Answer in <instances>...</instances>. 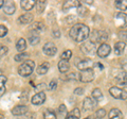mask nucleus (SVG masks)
<instances>
[{
    "label": "nucleus",
    "instance_id": "f257e3e1",
    "mask_svg": "<svg viewBox=\"0 0 127 119\" xmlns=\"http://www.w3.org/2000/svg\"><path fill=\"white\" fill-rule=\"evenodd\" d=\"M69 34L70 37L74 39L75 42L81 43L90 36V30L84 23H76L71 28Z\"/></svg>",
    "mask_w": 127,
    "mask_h": 119
},
{
    "label": "nucleus",
    "instance_id": "f03ea898",
    "mask_svg": "<svg viewBox=\"0 0 127 119\" xmlns=\"http://www.w3.org/2000/svg\"><path fill=\"white\" fill-rule=\"evenodd\" d=\"M35 68V63L31 60H28V61L23 62L22 64L19 66L18 68V73L20 74L21 77H28L33 72V70Z\"/></svg>",
    "mask_w": 127,
    "mask_h": 119
},
{
    "label": "nucleus",
    "instance_id": "7ed1b4c3",
    "mask_svg": "<svg viewBox=\"0 0 127 119\" xmlns=\"http://www.w3.org/2000/svg\"><path fill=\"white\" fill-rule=\"evenodd\" d=\"M107 38H108L107 33L104 32V31H101V30H94L90 35V42H92L94 44H97V43L104 44V42Z\"/></svg>",
    "mask_w": 127,
    "mask_h": 119
},
{
    "label": "nucleus",
    "instance_id": "20e7f679",
    "mask_svg": "<svg viewBox=\"0 0 127 119\" xmlns=\"http://www.w3.org/2000/svg\"><path fill=\"white\" fill-rule=\"evenodd\" d=\"M109 93L111 96L116 99H120V100H125V99H127V92L125 89L120 88V87H116V86L111 87L109 89Z\"/></svg>",
    "mask_w": 127,
    "mask_h": 119
},
{
    "label": "nucleus",
    "instance_id": "39448f33",
    "mask_svg": "<svg viewBox=\"0 0 127 119\" xmlns=\"http://www.w3.org/2000/svg\"><path fill=\"white\" fill-rule=\"evenodd\" d=\"M94 79V71L92 70V68L87 69V70H83L78 73V80L81 82L84 83H88L91 82Z\"/></svg>",
    "mask_w": 127,
    "mask_h": 119
},
{
    "label": "nucleus",
    "instance_id": "423d86ee",
    "mask_svg": "<svg viewBox=\"0 0 127 119\" xmlns=\"http://www.w3.org/2000/svg\"><path fill=\"white\" fill-rule=\"evenodd\" d=\"M114 22H116L117 27L122 28V29H125L127 27V14L120 12V13H117L114 15Z\"/></svg>",
    "mask_w": 127,
    "mask_h": 119
},
{
    "label": "nucleus",
    "instance_id": "0eeeda50",
    "mask_svg": "<svg viewBox=\"0 0 127 119\" xmlns=\"http://www.w3.org/2000/svg\"><path fill=\"white\" fill-rule=\"evenodd\" d=\"M96 106V101H94L91 97H86L83 101V110L85 112H91Z\"/></svg>",
    "mask_w": 127,
    "mask_h": 119
},
{
    "label": "nucleus",
    "instance_id": "6e6552de",
    "mask_svg": "<svg viewBox=\"0 0 127 119\" xmlns=\"http://www.w3.org/2000/svg\"><path fill=\"white\" fill-rule=\"evenodd\" d=\"M81 49L83 50V52L86 53V54H94V52L97 51L96 47H95V44L92 42H88V43L83 44Z\"/></svg>",
    "mask_w": 127,
    "mask_h": 119
},
{
    "label": "nucleus",
    "instance_id": "1a4fd4ad",
    "mask_svg": "<svg viewBox=\"0 0 127 119\" xmlns=\"http://www.w3.org/2000/svg\"><path fill=\"white\" fill-rule=\"evenodd\" d=\"M42 50H43V53H45L46 55H49V57H53V55H55L56 52H57V48H56V46H55L53 43L45 44Z\"/></svg>",
    "mask_w": 127,
    "mask_h": 119
},
{
    "label": "nucleus",
    "instance_id": "9d476101",
    "mask_svg": "<svg viewBox=\"0 0 127 119\" xmlns=\"http://www.w3.org/2000/svg\"><path fill=\"white\" fill-rule=\"evenodd\" d=\"M110 51H111V48H110V46L108 45V44H101L100 47L97 48V51H96V53L97 55L100 58H106V57H108L109 53H110Z\"/></svg>",
    "mask_w": 127,
    "mask_h": 119
},
{
    "label": "nucleus",
    "instance_id": "9b49d317",
    "mask_svg": "<svg viewBox=\"0 0 127 119\" xmlns=\"http://www.w3.org/2000/svg\"><path fill=\"white\" fill-rule=\"evenodd\" d=\"M93 65H94V63H93V61H91L90 59L82 60V61H79L78 63H76L77 68H78L79 70H81V71L92 68V66H93Z\"/></svg>",
    "mask_w": 127,
    "mask_h": 119
},
{
    "label": "nucleus",
    "instance_id": "f8f14e48",
    "mask_svg": "<svg viewBox=\"0 0 127 119\" xmlns=\"http://www.w3.org/2000/svg\"><path fill=\"white\" fill-rule=\"evenodd\" d=\"M46 101V94L43 92H38L37 94H35L31 99V102L34 105H40Z\"/></svg>",
    "mask_w": 127,
    "mask_h": 119
},
{
    "label": "nucleus",
    "instance_id": "ddd939ff",
    "mask_svg": "<svg viewBox=\"0 0 127 119\" xmlns=\"http://www.w3.org/2000/svg\"><path fill=\"white\" fill-rule=\"evenodd\" d=\"M116 80L117 82L120 84L121 86H127V71L125 70H121V71H119V72H117L116 74Z\"/></svg>",
    "mask_w": 127,
    "mask_h": 119
},
{
    "label": "nucleus",
    "instance_id": "4468645a",
    "mask_svg": "<svg viewBox=\"0 0 127 119\" xmlns=\"http://www.w3.org/2000/svg\"><path fill=\"white\" fill-rule=\"evenodd\" d=\"M29 109L26 105H16L15 108L12 109V114L15 115V116H20V115H25Z\"/></svg>",
    "mask_w": 127,
    "mask_h": 119
},
{
    "label": "nucleus",
    "instance_id": "2eb2a0df",
    "mask_svg": "<svg viewBox=\"0 0 127 119\" xmlns=\"http://www.w3.org/2000/svg\"><path fill=\"white\" fill-rule=\"evenodd\" d=\"M3 11H4V13L9 14V15L14 14L16 11L15 3L13 1H5L4 4H3Z\"/></svg>",
    "mask_w": 127,
    "mask_h": 119
},
{
    "label": "nucleus",
    "instance_id": "dca6fc26",
    "mask_svg": "<svg viewBox=\"0 0 127 119\" xmlns=\"http://www.w3.org/2000/svg\"><path fill=\"white\" fill-rule=\"evenodd\" d=\"M32 20H33V15H32L31 13L22 14L18 18V22L22 23V25H28V23H30Z\"/></svg>",
    "mask_w": 127,
    "mask_h": 119
},
{
    "label": "nucleus",
    "instance_id": "f3484780",
    "mask_svg": "<svg viewBox=\"0 0 127 119\" xmlns=\"http://www.w3.org/2000/svg\"><path fill=\"white\" fill-rule=\"evenodd\" d=\"M20 4H21V7L23 10L30 11L35 6L36 1H35V0H22V1L20 2Z\"/></svg>",
    "mask_w": 127,
    "mask_h": 119
},
{
    "label": "nucleus",
    "instance_id": "a211bd4d",
    "mask_svg": "<svg viewBox=\"0 0 127 119\" xmlns=\"http://www.w3.org/2000/svg\"><path fill=\"white\" fill-rule=\"evenodd\" d=\"M28 39H29V43L31 44V45H36V44H38L39 41H40L39 33L35 32V31H32V32L30 33V35H29V37H28Z\"/></svg>",
    "mask_w": 127,
    "mask_h": 119
},
{
    "label": "nucleus",
    "instance_id": "6ab92c4d",
    "mask_svg": "<svg viewBox=\"0 0 127 119\" xmlns=\"http://www.w3.org/2000/svg\"><path fill=\"white\" fill-rule=\"evenodd\" d=\"M70 68V64L68 61H66V60H62V61L58 62V69L61 71L62 73H66L67 71L69 70Z\"/></svg>",
    "mask_w": 127,
    "mask_h": 119
},
{
    "label": "nucleus",
    "instance_id": "aec40b11",
    "mask_svg": "<svg viewBox=\"0 0 127 119\" xmlns=\"http://www.w3.org/2000/svg\"><path fill=\"white\" fill-rule=\"evenodd\" d=\"M79 5H81V2L79 1H76V0L71 1V0H68V1H65V3H64V5H63V9L67 11V10L71 9V7H78Z\"/></svg>",
    "mask_w": 127,
    "mask_h": 119
},
{
    "label": "nucleus",
    "instance_id": "412c9836",
    "mask_svg": "<svg viewBox=\"0 0 127 119\" xmlns=\"http://www.w3.org/2000/svg\"><path fill=\"white\" fill-rule=\"evenodd\" d=\"M125 47H126L125 42H118L116 45H114V48H113L114 53H116L117 55H121L123 53V51H124Z\"/></svg>",
    "mask_w": 127,
    "mask_h": 119
},
{
    "label": "nucleus",
    "instance_id": "4be33fe9",
    "mask_svg": "<svg viewBox=\"0 0 127 119\" xmlns=\"http://www.w3.org/2000/svg\"><path fill=\"white\" fill-rule=\"evenodd\" d=\"M109 119H123V114L119 109H112L109 112Z\"/></svg>",
    "mask_w": 127,
    "mask_h": 119
},
{
    "label": "nucleus",
    "instance_id": "5701e85b",
    "mask_svg": "<svg viewBox=\"0 0 127 119\" xmlns=\"http://www.w3.org/2000/svg\"><path fill=\"white\" fill-rule=\"evenodd\" d=\"M79 117H81V111L78 109H73L67 114L66 119H79Z\"/></svg>",
    "mask_w": 127,
    "mask_h": 119
},
{
    "label": "nucleus",
    "instance_id": "b1692460",
    "mask_svg": "<svg viewBox=\"0 0 127 119\" xmlns=\"http://www.w3.org/2000/svg\"><path fill=\"white\" fill-rule=\"evenodd\" d=\"M49 68H50V64L48 62H45L41 65H39L36 70L38 74H46L48 72V70H49Z\"/></svg>",
    "mask_w": 127,
    "mask_h": 119
},
{
    "label": "nucleus",
    "instance_id": "393cba45",
    "mask_svg": "<svg viewBox=\"0 0 127 119\" xmlns=\"http://www.w3.org/2000/svg\"><path fill=\"white\" fill-rule=\"evenodd\" d=\"M27 48V44H26V39L25 38H20V39H18V42L17 44H16V49H17L19 52H23V51L26 50Z\"/></svg>",
    "mask_w": 127,
    "mask_h": 119
},
{
    "label": "nucleus",
    "instance_id": "a878e982",
    "mask_svg": "<svg viewBox=\"0 0 127 119\" xmlns=\"http://www.w3.org/2000/svg\"><path fill=\"white\" fill-rule=\"evenodd\" d=\"M114 6L120 11L127 10V0H118V1L114 2Z\"/></svg>",
    "mask_w": 127,
    "mask_h": 119
},
{
    "label": "nucleus",
    "instance_id": "bb28decb",
    "mask_svg": "<svg viewBox=\"0 0 127 119\" xmlns=\"http://www.w3.org/2000/svg\"><path fill=\"white\" fill-rule=\"evenodd\" d=\"M92 97H93V99H95L96 102L103 100V94L101 92V89L100 88H94L92 90Z\"/></svg>",
    "mask_w": 127,
    "mask_h": 119
},
{
    "label": "nucleus",
    "instance_id": "cd10ccee",
    "mask_svg": "<svg viewBox=\"0 0 127 119\" xmlns=\"http://www.w3.org/2000/svg\"><path fill=\"white\" fill-rule=\"evenodd\" d=\"M5 83H6V78L2 74H0V97L5 93Z\"/></svg>",
    "mask_w": 127,
    "mask_h": 119
},
{
    "label": "nucleus",
    "instance_id": "c85d7f7f",
    "mask_svg": "<svg viewBox=\"0 0 127 119\" xmlns=\"http://www.w3.org/2000/svg\"><path fill=\"white\" fill-rule=\"evenodd\" d=\"M30 55L28 54V53H25V52H21V53H19L17 55H15V58L14 60L16 62H21V61H28V59H29Z\"/></svg>",
    "mask_w": 127,
    "mask_h": 119
},
{
    "label": "nucleus",
    "instance_id": "c756f323",
    "mask_svg": "<svg viewBox=\"0 0 127 119\" xmlns=\"http://www.w3.org/2000/svg\"><path fill=\"white\" fill-rule=\"evenodd\" d=\"M31 28H32V30H33V31L39 33V31H41V30L45 29V25H43L42 22H35V23H33V25L31 26Z\"/></svg>",
    "mask_w": 127,
    "mask_h": 119
},
{
    "label": "nucleus",
    "instance_id": "7c9ffc66",
    "mask_svg": "<svg viewBox=\"0 0 127 119\" xmlns=\"http://www.w3.org/2000/svg\"><path fill=\"white\" fill-rule=\"evenodd\" d=\"M43 118L45 119H56V114L51 110H46V112L43 113Z\"/></svg>",
    "mask_w": 127,
    "mask_h": 119
},
{
    "label": "nucleus",
    "instance_id": "2f4dec72",
    "mask_svg": "<svg viewBox=\"0 0 127 119\" xmlns=\"http://www.w3.org/2000/svg\"><path fill=\"white\" fill-rule=\"evenodd\" d=\"M36 4H37V12H38V13H41V12L45 10L47 2L45 1V0H40V1L36 2Z\"/></svg>",
    "mask_w": 127,
    "mask_h": 119
},
{
    "label": "nucleus",
    "instance_id": "473e14b6",
    "mask_svg": "<svg viewBox=\"0 0 127 119\" xmlns=\"http://www.w3.org/2000/svg\"><path fill=\"white\" fill-rule=\"evenodd\" d=\"M71 57H72V51L71 50H66V51H64V52L62 53V60H66V61H68V60H70Z\"/></svg>",
    "mask_w": 127,
    "mask_h": 119
},
{
    "label": "nucleus",
    "instance_id": "72a5a7b5",
    "mask_svg": "<svg viewBox=\"0 0 127 119\" xmlns=\"http://www.w3.org/2000/svg\"><path fill=\"white\" fill-rule=\"evenodd\" d=\"M105 115H106V111L104 109H100V110H97L96 112H95V117H96L97 119L103 118Z\"/></svg>",
    "mask_w": 127,
    "mask_h": 119
},
{
    "label": "nucleus",
    "instance_id": "f704fd0d",
    "mask_svg": "<svg viewBox=\"0 0 127 119\" xmlns=\"http://www.w3.org/2000/svg\"><path fill=\"white\" fill-rule=\"evenodd\" d=\"M7 52V47L2 45L1 43H0V59H1L2 57H4V55L6 54Z\"/></svg>",
    "mask_w": 127,
    "mask_h": 119
},
{
    "label": "nucleus",
    "instance_id": "c9c22d12",
    "mask_svg": "<svg viewBox=\"0 0 127 119\" xmlns=\"http://www.w3.org/2000/svg\"><path fill=\"white\" fill-rule=\"evenodd\" d=\"M6 33H7V28L3 25H0V37L5 36Z\"/></svg>",
    "mask_w": 127,
    "mask_h": 119
},
{
    "label": "nucleus",
    "instance_id": "e433bc0d",
    "mask_svg": "<svg viewBox=\"0 0 127 119\" xmlns=\"http://www.w3.org/2000/svg\"><path fill=\"white\" fill-rule=\"evenodd\" d=\"M76 77H78L76 73H74V72H72V73H69V74H67V76H65V77H63L62 79L63 80H74Z\"/></svg>",
    "mask_w": 127,
    "mask_h": 119
},
{
    "label": "nucleus",
    "instance_id": "4c0bfd02",
    "mask_svg": "<svg viewBox=\"0 0 127 119\" xmlns=\"http://www.w3.org/2000/svg\"><path fill=\"white\" fill-rule=\"evenodd\" d=\"M56 85H57V82L55 80H52L49 83V85H48V89L49 90H54L55 88H56Z\"/></svg>",
    "mask_w": 127,
    "mask_h": 119
},
{
    "label": "nucleus",
    "instance_id": "58836bf2",
    "mask_svg": "<svg viewBox=\"0 0 127 119\" xmlns=\"http://www.w3.org/2000/svg\"><path fill=\"white\" fill-rule=\"evenodd\" d=\"M84 88H81V87H77V88L74 89V95H77V96H79V95H83L84 94Z\"/></svg>",
    "mask_w": 127,
    "mask_h": 119
},
{
    "label": "nucleus",
    "instance_id": "ea45409f",
    "mask_svg": "<svg viewBox=\"0 0 127 119\" xmlns=\"http://www.w3.org/2000/svg\"><path fill=\"white\" fill-rule=\"evenodd\" d=\"M75 20H76V18H75V16H73V15H70V16L67 17V22L68 23H72V22H75Z\"/></svg>",
    "mask_w": 127,
    "mask_h": 119
},
{
    "label": "nucleus",
    "instance_id": "a19ab883",
    "mask_svg": "<svg viewBox=\"0 0 127 119\" xmlns=\"http://www.w3.org/2000/svg\"><path fill=\"white\" fill-rule=\"evenodd\" d=\"M59 112H61L62 114H67V108H66V105L65 104H61L59 105Z\"/></svg>",
    "mask_w": 127,
    "mask_h": 119
},
{
    "label": "nucleus",
    "instance_id": "79ce46f5",
    "mask_svg": "<svg viewBox=\"0 0 127 119\" xmlns=\"http://www.w3.org/2000/svg\"><path fill=\"white\" fill-rule=\"evenodd\" d=\"M77 9H78V13H79V14H81V15H83V14H84V13H86V9H85V7H84V6H82V4H81V5H79V6L77 7Z\"/></svg>",
    "mask_w": 127,
    "mask_h": 119
},
{
    "label": "nucleus",
    "instance_id": "37998d69",
    "mask_svg": "<svg viewBox=\"0 0 127 119\" xmlns=\"http://www.w3.org/2000/svg\"><path fill=\"white\" fill-rule=\"evenodd\" d=\"M119 36H120L121 38H125L127 41V32H124V31H123V32H120L119 33Z\"/></svg>",
    "mask_w": 127,
    "mask_h": 119
},
{
    "label": "nucleus",
    "instance_id": "c03bdc74",
    "mask_svg": "<svg viewBox=\"0 0 127 119\" xmlns=\"http://www.w3.org/2000/svg\"><path fill=\"white\" fill-rule=\"evenodd\" d=\"M53 34H54V36H56V37H59V36H61V35H59L61 33H59V31H58V30L53 31Z\"/></svg>",
    "mask_w": 127,
    "mask_h": 119
},
{
    "label": "nucleus",
    "instance_id": "a18cd8bd",
    "mask_svg": "<svg viewBox=\"0 0 127 119\" xmlns=\"http://www.w3.org/2000/svg\"><path fill=\"white\" fill-rule=\"evenodd\" d=\"M3 4H4V1H3V0H0V7H2Z\"/></svg>",
    "mask_w": 127,
    "mask_h": 119
},
{
    "label": "nucleus",
    "instance_id": "49530a36",
    "mask_svg": "<svg viewBox=\"0 0 127 119\" xmlns=\"http://www.w3.org/2000/svg\"><path fill=\"white\" fill-rule=\"evenodd\" d=\"M84 119H93V118L91 117V116H89V117H86V118H84Z\"/></svg>",
    "mask_w": 127,
    "mask_h": 119
},
{
    "label": "nucleus",
    "instance_id": "de8ad7c7",
    "mask_svg": "<svg viewBox=\"0 0 127 119\" xmlns=\"http://www.w3.org/2000/svg\"><path fill=\"white\" fill-rule=\"evenodd\" d=\"M3 118H4V117H3V115L0 114V119H3Z\"/></svg>",
    "mask_w": 127,
    "mask_h": 119
}]
</instances>
